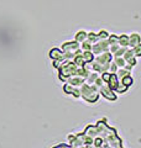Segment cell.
<instances>
[{
  "instance_id": "obj_13",
  "label": "cell",
  "mask_w": 141,
  "mask_h": 148,
  "mask_svg": "<svg viewBox=\"0 0 141 148\" xmlns=\"http://www.w3.org/2000/svg\"><path fill=\"white\" fill-rule=\"evenodd\" d=\"M118 45L123 47H129V35L118 36Z\"/></svg>"
},
{
  "instance_id": "obj_16",
  "label": "cell",
  "mask_w": 141,
  "mask_h": 148,
  "mask_svg": "<svg viewBox=\"0 0 141 148\" xmlns=\"http://www.w3.org/2000/svg\"><path fill=\"white\" fill-rule=\"evenodd\" d=\"M128 89H129V86H126V85H124L123 83H120L119 82V84H118V86L115 88V92H118V94H124V92H126L128 91Z\"/></svg>"
},
{
  "instance_id": "obj_1",
  "label": "cell",
  "mask_w": 141,
  "mask_h": 148,
  "mask_svg": "<svg viewBox=\"0 0 141 148\" xmlns=\"http://www.w3.org/2000/svg\"><path fill=\"white\" fill-rule=\"evenodd\" d=\"M81 86L82 88L79 90V94L82 98L88 103H97V100L99 99V88L94 84H86V82Z\"/></svg>"
},
{
  "instance_id": "obj_12",
  "label": "cell",
  "mask_w": 141,
  "mask_h": 148,
  "mask_svg": "<svg viewBox=\"0 0 141 148\" xmlns=\"http://www.w3.org/2000/svg\"><path fill=\"white\" fill-rule=\"evenodd\" d=\"M82 58L84 59V62L86 63H91L92 61H94V53L92 52V51H83V52L81 53Z\"/></svg>"
},
{
  "instance_id": "obj_21",
  "label": "cell",
  "mask_w": 141,
  "mask_h": 148,
  "mask_svg": "<svg viewBox=\"0 0 141 148\" xmlns=\"http://www.w3.org/2000/svg\"><path fill=\"white\" fill-rule=\"evenodd\" d=\"M131 49H133V52H134V54H135V57H136V58L141 57V45L135 46V47H133Z\"/></svg>"
},
{
  "instance_id": "obj_18",
  "label": "cell",
  "mask_w": 141,
  "mask_h": 148,
  "mask_svg": "<svg viewBox=\"0 0 141 148\" xmlns=\"http://www.w3.org/2000/svg\"><path fill=\"white\" fill-rule=\"evenodd\" d=\"M87 40L93 45V43H95L99 38H98V35L94 34V32H87Z\"/></svg>"
},
{
  "instance_id": "obj_11",
  "label": "cell",
  "mask_w": 141,
  "mask_h": 148,
  "mask_svg": "<svg viewBox=\"0 0 141 148\" xmlns=\"http://www.w3.org/2000/svg\"><path fill=\"white\" fill-rule=\"evenodd\" d=\"M86 40H87V32L83 31V30L77 31V34L74 35V41L78 42V43H81V42H83V41H86Z\"/></svg>"
},
{
  "instance_id": "obj_6",
  "label": "cell",
  "mask_w": 141,
  "mask_h": 148,
  "mask_svg": "<svg viewBox=\"0 0 141 148\" xmlns=\"http://www.w3.org/2000/svg\"><path fill=\"white\" fill-rule=\"evenodd\" d=\"M50 57L53 59V61H61L62 62L63 59H66L64 57V53L61 51L59 48H53L50 51Z\"/></svg>"
},
{
  "instance_id": "obj_10",
  "label": "cell",
  "mask_w": 141,
  "mask_h": 148,
  "mask_svg": "<svg viewBox=\"0 0 141 148\" xmlns=\"http://www.w3.org/2000/svg\"><path fill=\"white\" fill-rule=\"evenodd\" d=\"M106 84H108V86H109L111 90H115V88L118 86V84H119V79L116 78V75H115L114 73H111L110 79L106 82Z\"/></svg>"
},
{
  "instance_id": "obj_15",
  "label": "cell",
  "mask_w": 141,
  "mask_h": 148,
  "mask_svg": "<svg viewBox=\"0 0 141 148\" xmlns=\"http://www.w3.org/2000/svg\"><path fill=\"white\" fill-rule=\"evenodd\" d=\"M98 77H99V73H97V72H93V73H91V72H89V74H88V75L86 77V80L89 83V84H93L94 80H95Z\"/></svg>"
},
{
  "instance_id": "obj_23",
  "label": "cell",
  "mask_w": 141,
  "mask_h": 148,
  "mask_svg": "<svg viewBox=\"0 0 141 148\" xmlns=\"http://www.w3.org/2000/svg\"><path fill=\"white\" fill-rule=\"evenodd\" d=\"M118 68H119V67H118L114 62H110V63H109V72H110V73H114V74H115L116 71H118Z\"/></svg>"
},
{
  "instance_id": "obj_9",
  "label": "cell",
  "mask_w": 141,
  "mask_h": 148,
  "mask_svg": "<svg viewBox=\"0 0 141 148\" xmlns=\"http://www.w3.org/2000/svg\"><path fill=\"white\" fill-rule=\"evenodd\" d=\"M63 90L66 94H70V95H73V96H76V98H79L81 96V94H79V90L76 89L73 85H70V84H66L63 86Z\"/></svg>"
},
{
  "instance_id": "obj_2",
  "label": "cell",
  "mask_w": 141,
  "mask_h": 148,
  "mask_svg": "<svg viewBox=\"0 0 141 148\" xmlns=\"http://www.w3.org/2000/svg\"><path fill=\"white\" fill-rule=\"evenodd\" d=\"M108 51H109V43L106 40H98L95 43L92 45V52L94 54H100Z\"/></svg>"
},
{
  "instance_id": "obj_19",
  "label": "cell",
  "mask_w": 141,
  "mask_h": 148,
  "mask_svg": "<svg viewBox=\"0 0 141 148\" xmlns=\"http://www.w3.org/2000/svg\"><path fill=\"white\" fill-rule=\"evenodd\" d=\"M114 63H115L119 68H121V67H124V66H125V63H126V62H125V59L120 56V57H114Z\"/></svg>"
},
{
  "instance_id": "obj_5",
  "label": "cell",
  "mask_w": 141,
  "mask_h": 148,
  "mask_svg": "<svg viewBox=\"0 0 141 148\" xmlns=\"http://www.w3.org/2000/svg\"><path fill=\"white\" fill-rule=\"evenodd\" d=\"M121 57H123L124 59H125V62L126 63H129V64H131V66H136V64H138V58L135 57V54H134V52H133V49H126V52L121 56Z\"/></svg>"
},
{
  "instance_id": "obj_14",
  "label": "cell",
  "mask_w": 141,
  "mask_h": 148,
  "mask_svg": "<svg viewBox=\"0 0 141 148\" xmlns=\"http://www.w3.org/2000/svg\"><path fill=\"white\" fill-rule=\"evenodd\" d=\"M119 82H120V83H123L124 85H126V86H129V88H130L131 85L134 84V78L131 77V74H128V75H125L124 78H121Z\"/></svg>"
},
{
  "instance_id": "obj_3",
  "label": "cell",
  "mask_w": 141,
  "mask_h": 148,
  "mask_svg": "<svg viewBox=\"0 0 141 148\" xmlns=\"http://www.w3.org/2000/svg\"><path fill=\"white\" fill-rule=\"evenodd\" d=\"M99 94H102L106 100L110 101H115L116 100V94L114 90H111L108 85H102L99 86Z\"/></svg>"
},
{
  "instance_id": "obj_17",
  "label": "cell",
  "mask_w": 141,
  "mask_h": 148,
  "mask_svg": "<svg viewBox=\"0 0 141 148\" xmlns=\"http://www.w3.org/2000/svg\"><path fill=\"white\" fill-rule=\"evenodd\" d=\"M79 48H81V51H92V43L88 40H86L79 43Z\"/></svg>"
},
{
  "instance_id": "obj_4",
  "label": "cell",
  "mask_w": 141,
  "mask_h": 148,
  "mask_svg": "<svg viewBox=\"0 0 141 148\" xmlns=\"http://www.w3.org/2000/svg\"><path fill=\"white\" fill-rule=\"evenodd\" d=\"M94 59H95V62L99 63V64H108V63L111 62L113 54L109 52V51H108V52H103V53H100V54H98Z\"/></svg>"
},
{
  "instance_id": "obj_22",
  "label": "cell",
  "mask_w": 141,
  "mask_h": 148,
  "mask_svg": "<svg viewBox=\"0 0 141 148\" xmlns=\"http://www.w3.org/2000/svg\"><path fill=\"white\" fill-rule=\"evenodd\" d=\"M106 41H108V43H109V45L118 43V36H116V35H110V34H109V36H108Z\"/></svg>"
},
{
  "instance_id": "obj_20",
  "label": "cell",
  "mask_w": 141,
  "mask_h": 148,
  "mask_svg": "<svg viewBox=\"0 0 141 148\" xmlns=\"http://www.w3.org/2000/svg\"><path fill=\"white\" fill-rule=\"evenodd\" d=\"M97 35H98V38L99 40H106L108 36H109V32H108L106 30H102V31L98 32Z\"/></svg>"
},
{
  "instance_id": "obj_8",
  "label": "cell",
  "mask_w": 141,
  "mask_h": 148,
  "mask_svg": "<svg viewBox=\"0 0 141 148\" xmlns=\"http://www.w3.org/2000/svg\"><path fill=\"white\" fill-rule=\"evenodd\" d=\"M84 82H86V78L78 77V75H73L72 78H69V79H68V84L73 85V86H81Z\"/></svg>"
},
{
  "instance_id": "obj_7",
  "label": "cell",
  "mask_w": 141,
  "mask_h": 148,
  "mask_svg": "<svg viewBox=\"0 0 141 148\" xmlns=\"http://www.w3.org/2000/svg\"><path fill=\"white\" fill-rule=\"evenodd\" d=\"M141 43V37L138 32H133L130 36H129V46L131 48L135 47V46H138Z\"/></svg>"
}]
</instances>
